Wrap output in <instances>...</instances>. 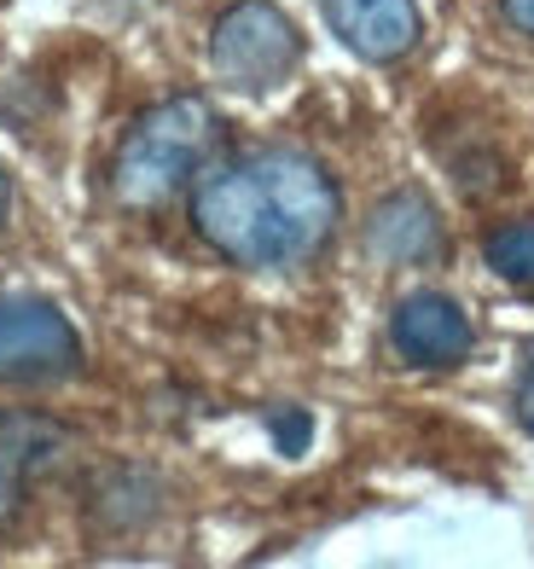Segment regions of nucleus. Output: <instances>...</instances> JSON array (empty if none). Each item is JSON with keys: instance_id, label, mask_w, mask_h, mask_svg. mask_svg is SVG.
<instances>
[{"instance_id": "f257e3e1", "label": "nucleus", "mask_w": 534, "mask_h": 569, "mask_svg": "<svg viewBox=\"0 0 534 569\" xmlns=\"http://www.w3.org/2000/svg\"><path fill=\"white\" fill-rule=\"evenodd\" d=\"M192 221L239 268H302L337 227V187L309 151L268 146L203 174Z\"/></svg>"}, {"instance_id": "f03ea898", "label": "nucleus", "mask_w": 534, "mask_h": 569, "mask_svg": "<svg viewBox=\"0 0 534 569\" xmlns=\"http://www.w3.org/2000/svg\"><path fill=\"white\" fill-rule=\"evenodd\" d=\"M215 140H221V117L210 111V99L181 93L151 106L117 146V163H111L117 198L129 210H158L210 163Z\"/></svg>"}, {"instance_id": "7ed1b4c3", "label": "nucleus", "mask_w": 534, "mask_h": 569, "mask_svg": "<svg viewBox=\"0 0 534 569\" xmlns=\"http://www.w3.org/2000/svg\"><path fill=\"white\" fill-rule=\"evenodd\" d=\"M302 59V36L296 23L268 7V0H239L215 18L210 36V64L221 82H233L239 93H268L279 88Z\"/></svg>"}, {"instance_id": "20e7f679", "label": "nucleus", "mask_w": 534, "mask_h": 569, "mask_svg": "<svg viewBox=\"0 0 534 569\" xmlns=\"http://www.w3.org/2000/svg\"><path fill=\"white\" fill-rule=\"evenodd\" d=\"M82 367V338L47 297H0V383H59Z\"/></svg>"}, {"instance_id": "39448f33", "label": "nucleus", "mask_w": 534, "mask_h": 569, "mask_svg": "<svg viewBox=\"0 0 534 569\" xmlns=\"http://www.w3.org/2000/svg\"><path fill=\"white\" fill-rule=\"evenodd\" d=\"M390 343L406 367H460L476 343V331H471V315L453 297L413 291L390 320Z\"/></svg>"}, {"instance_id": "423d86ee", "label": "nucleus", "mask_w": 534, "mask_h": 569, "mask_svg": "<svg viewBox=\"0 0 534 569\" xmlns=\"http://www.w3.org/2000/svg\"><path fill=\"white\" fill-rule=\"evenodd\" d=\"M320 7L337 41L349 53H361L366 64H395L424 36V18L413 0H320Z\"/></svg>"}, {"instance_id": "0eeeda50", "label": "nucleus", "mask_w": 534, "mask_h": 569, "mask_svg": "<svg viewBox=\"0 0 534 569\" xmlns=\"http://www.w3.org/2000/svg\"><path fill=\"white\" fill-rule=\"evenodd\" d=\"M366 250L377 256V262H390V268H424V262H436V256H442L436 203H430L424 192H413V187L390 192L372 210V221H366Z\"/></svg>"}, {"instance_id": "6e6552de", "label": "nucleus", "mask_w": 534, "mask_h": 569, "mask_svg": "<svg viewBox=\"0 0 534 569\" xmlns=\"http://www.w3.org/2000/svg\"><path fill=\"white\" fill-rule=\"evenodd\" d=\"M59 448H64L59 425L30 419V412H7L0 419V477H36L59 459Z\"/></svg>"}, {"instance_id": "1a4fd4ad", "label": "nucleus", "mask_w": 534, "mask_h": 569, "mask_svg": "<svg viewBox=\"0 0 534 569\" xmlns=\"http://www.w3.org/2000/svg\"><path fill=\"white\" fill-rule=\"evenodd\" d=\"M488 268L517 291H534V221H505L488 232Z\"/></svg>"}, {"instance_id": "9d476101", "label": "nucleus", "mask_w": 534, "mask_h": 569, "mask_svg": "<svg viewBox=\"0 0 534 569\" xmlns=\"http://www.w3.org/2000/svg\"><path fill=\"white\" fill-rule=\"evenodd\" d=\"M273 442H279V453H309V442H314V419L302 407H285V412H273Z\"/></svg>"}, {"instance_id": "9b49d317", "label": "nucleus", "mask_w": 534, "mask_h": 569, "mask_svg": "<svg viewBox=\"0 0 534 569\" xmlns=\"http://www.w3.org/2000/svg\"><path fill=\"white\" fill-rule=\"evenodd\" d=\"M517 419L534 436V343L523 349V372H517Z\"/></svg>"}, {"instance_id": "f8f14e48", "label": "nucleus", "mask_w": 534, "mask_h": 569, "mask_svg": "<svg viewBox=\"0 0 534 569\" xmlns=\"http://www.w3.org/2000/svg\"><path fill=\"white\" fill-rule=\"evenodd\" d=\"M500 7H505V18H512V30L534 36V0H500Z\"/></svg>"}, {"instance_id": "ddd939ff", "label": "nucleus", "mask_w": 534, "mask_h": 569, "mask_svg": "<svg viewBox=\"0 0 534 569\" xmlns=\"http://www.w3.org/2000/svg\"><path fill=\"white\" fill-rule=\"evenodd\" d=\"M7 210H12V180H7V169H0V221H7Z\"/></svg>"}, {"instance_id": "4468645a", "label": "nucleus", "mask_w": 534, "mask_h": 569, "mask_svg": "<svg viewBox=\"0 0 534 569\" xmlns=\"http://www.w3.org/2000/svg\"><path fill=\"white\" fill-rule=\"evenodd\" d=\"M0 506H7V477H0Z\"/></svg>"}]
</instances>
